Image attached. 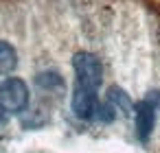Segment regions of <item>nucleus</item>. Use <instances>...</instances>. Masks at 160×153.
<instances>
[{"instance_id":"nucleus-3","label":"nucleus","mask_w":160,"mask_h":153,"mask_svg":"<svg viewBox=\"0 0 160 153\" xmlns=\"http://www.w3.org/2000/svg\"><path fill=\"white\" fill-rule=\"evenodd\" d=\"M134 118H136V136L142 142H147L153 131V122H156V103L151 98H142L140 103H136Z\"/></svg>"},{"instance_id":"nucleus-2","label":"nucleus","mask_w":160,"mask_h":153,"mask_svg":"<svg viewBox=\"0 0 160 153\" xmlns=\"http://www.w3.org/2000/svg\"><path fill=\"white\" fill-rule=\"evenodd\" d=\"M72 68L77 74V85L99 90L101 79H103V66L92 53H77L72 59Z\"/></svg>"},{"instance_id":"nucleus-5","label":"nucleus","mask_w":160,"mask_h":153,"mask_svg":"<svg viewBox=\"0 0 160 153\" xmlns=\"http://www.w3.org/2000/svg\"><path fill=\"white\" fill-rule=\"evenodd\" d=\"M18 64L16 48L9 42H0V74H9Z\"/></svg>"},{"instance_id":"nucleus-6","label":"nucleus","mask_w":160,"mask_h":153,"mask_svg":"<svg viewBox=\"0 0 160 153\" xmlns=\"http://www.w3.org/2000/svg\"><path fill=\"white\" fill-rule=\"evenodd\" d=\"M108 101H110L116 109H121V112H125V114H129V112L134 109L129 96H127L123 90H118V88H110V92H108Z\"/></svg>"},{"instance_id":"nucleus-4","label":"nucleus","mask_w":160,"mask_h":153,"mask_svg":"<svg viewBox=\"0 0 160 153\" xmlns=\"http://www.w3.org/2000/svg\"><path fill=\"white\" fill-rule=\"evenodd\" d=\"M99 101H97V90L83 88L75 83V92H72V112L77 118H92L97 114Z\"/></svg>"},{"instance_id":"nucleus-1","label":"nucleus","mask_w":160,"mask_h":153,"mask_svg":"<svg viewBox=\"0 0 160 153\" xmlns=\"http://www.w3.org/2000/svg\"><path fill=\"white\" fill-rule=\"evenodd\" d=\"M29 105V88L22 79L9 77L0 83V107L7 114H20Z\"/></svg>"},{"instance_id":"nucleus-7","label":"nucleus","mask_w":160,"mask_h":153,"mask_svg":"<svg viewBox=\"0 0 160 153\" xmlns=\"http://www.w3.org/2000/svg\"><path fill=\"white\" fill-rule=\"evenodd\" d=\"M2 118H5V112H2V107H0V122H2Z\"/></svg>"}]
</instances>
